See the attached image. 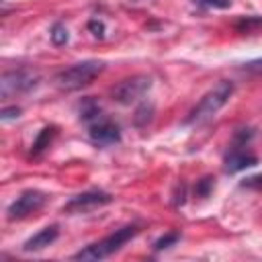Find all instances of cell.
<instances>
[{"label": "cell", "mask_w": 262, "mask_h": 262, "mask_svg": "<svg viewBox=\"0 0 262 262\" xmlns=\"http://www.w3.org/2000/svg\"><path fill=\"white\" fill-rule=\"evenodd\" d=\"M88 27H90V31H92V35H94V37H102V33H104V25H102V23L92 20Z\"/></svg>", "instance_id": "ac0fdd59"}, {"label": "cell", "mask_w": 262, "mask_h": 262, "mask_svg": "<svg viewBox=\"0 0 262 262\" xmlns=\"http://www.w3.org/2000/svg\"><path fill=\"white\" fill-rule=\"evenodd\" d=\"M113 201V196L100 188H92V190H86V192H80L76 196H72L66 205H63V213H70V215H76V213H88L96 207H102V205H108Z\"/></svg>", "instance_id": "8992f818"}, {"label": "cell", "mask_w": 262, "mask_h": 262, "mask_svg": "<svg viewBox=\"0 0 262 262\" xmlns=\"http://www.w3.org/2000/svg\"><path fill=\"white\" fill-rule=\"evenodd\" d=\"M88 133H90V139L98 145H113V143L121 141L119 125L113 119H108L104 113H100L96 119H92L88 123Z\"/></svg>", "instance_id": "ba28073f"}, {"label": "cell", "mask_w": 262, "mask_h": 262, "mask_svg": "<svg viewBox=\"0 0 262 262\" xmlns=\"http://www.w3.org/2000/svg\"><path fill=\"white\" fill-rule=\"evenodd\" d=\"M45 194L41 192V190H25V192H20L12 203H10V207H8V211H6V217L10 219V221H16V219H25V217H29L31 213H35V211H39L43 205H45Z\"/></svg>", "instance_id": "52a82bcc"}, {"label": "cell", "mask_w": 262, "mask_h": 262, "mask_svg": "<svg viewBox=\"0 0 262 262\" xmlns=\"http://www.w3.org/2000/svg\"><path fill=\"white\" fill-rule=\"evenodd\" d=\"M59 235V227L57 225H47L43 227L41 231H37L33 237H29L25 244H23V250L25 252H37V250H43L47 246H51Z\"/></svg>", "instance_id": "30bf717a"}, {"label": "cell", "mask_w": 262, "mask_h": 262, "mask_svg": "<svg viewBox=\"0 0 262 262\" xmlns=\"http://www.w3.org/2000/svg\"><path fill=\"white\" fill-rule=\"evenodd\" d=\"M196 4L209 6V8H227L231 4V0H194Z\"/></svg>", "instance_id": "9a60e30c"}, {"label": "cell", "mask_w": 262, "mask_h": 262, "mask_svg": "<svg viewBox=\"0 0 262 262\" xmlns=\"http://www.w3.org/2000/svg\"><path fill=\"white\" fill-rule=\"evenodd\" d=\"M244 147H246V143L235 141V145L227 151V156L223 160V168H225L227 174H235L239 170H246V168H252V166L258 164V158L252 156L250 151H246Z\"/></svg>", "instance_id": "9c48e42d"}, {"label": "cell", "mask_w": 262, "mask_h": 262, "mask_svg": "<svg viewBox=\"0 0 262 262\" xmlns=\"http://www.w3.org/2000/svg\"><path fill=\"white\" fill-rule=\"evenodd\" d=\"M209 188H211V178H203V182H201V188L196 190L201 196H207L209 194Z\"/></svg>", "instance_id": "d6986e66"}, {"label": "cell", "mask_w": 262, "mask_h": 262, "mask_svg": "<svg viewBox=\"0 0 262 262\" xmlns=\"http://www.w3.org/2000/svg\"><path fill=\"white\" fill-rule=\"evenodd\" d=\"M151 113H154V106L151 104H143L141 108H137V113H135V123L141 127V125H145L149 119H151Z\"/></svg>", "instance_id": "4fadbf2b"}, {"label": "cell", "mask_w": 262, "mask_h": 262, "mask_svg": "<svg viewBox=\"0 0 262 262\" xmlns=\"http://www.w3.org/2000/svg\"><path fill=\"white\" fill-rule=\"evenodd\" d=\"M37 82H39V76L33 74L31 70H10V72H4L0 78V94L2 98L16 96L33 90Z\"/></svg>", "instance_id": "5b68a950"}, {"label": "cell", "mask_w": 262, "mask_h": 262, "mask_svg": "<svg viewBox=\"0 0 262 262\" xmlns=\"http://www.w3.org/2000/svg\"><path fill=\"white\" fill-rule=\"evenodd\" d=\"M178 233H168V235H164V237H160V239H156V244H154V250L156 252H160V250H164V248H170L172 244H176L178 242Z\"/></svg>", "instance_id": "5bb4252c"}, {"label": "cell", "mask_w": 262, "mask_h": 262, "mask_svg": "<svg viewBox=\"0 0 262 262\" xmlns=\"http://www.w3.org/2000/svg\"><path fill=\"white\" fill-rule=\"evenodd\" d=\"M102 70H104L102 61H94V59L80 61V63H74V66L61 70L55 76V84L59 90H66V92L82 90L84 86L92 84V80H96L102 74Z\"/></svg>", "instance_id": "3957f363"}, {"label": "cell", "mask_w": 262, "mask_h": 262, "mask_svg": "<svg viewBox=\"0 0 262 262\" xmlns=\"http://www.w3.org/2000/svg\"><path fill=\"white\" fill-rule=\"evenodd\" d=\"M51 41L55 43V45H63V43H68V29L61 25V23H55L53 27H51Z\"/></svg>", "instance_id": "7c38bea8"}, {"label": "cell", "mask_w": 262, "mask_h": 262, "mask_svg": "<svg viewBox=\"0 0 262 262\" xmlns=\"http://www.w3.org/2000/svg\"><path fill=\"white\" fill-rule=\"evenodd\" d=\"M242 186H248V188H258L262 190V176H250L242 182Z\"/></svg>", "instance_id": "e0dca14e"}, {"label": "cell", "mask_w": 262, "mask_h": 262, "mask_svg": "<svg viewBox=\"0 0 262 262\" xmlns=\"http://www.w3.org/2000/svg\"><path fill=\"white\" fill-rule=\"evenodd\" d=\"M18 115H20V108L18 106H6V108H2L0 119L2 121H10V119H18Z\"/></svg>", "instance_id": "2e32d148"}, {"label": "cell", "mask_w": 262, "mask_h": 262, "mask_svg": "<svg viewBox=\"0 0 262 262\" xmlns=\"http://www.w3.org/2000/svg\"><path fill=\"white\" fill-rule=\"evenodd\" d=\"M137 233H139V227L137 225H123V227L115 229L113 233H108L106 237H102V239H98L94 244H88L86 248H82L80 252H76L72 258L74 260H86V262H96V260L108 258L111 254H115L117 250H121L129 239H133Z\"/></svg>", "instance_id": "6da1fadb"}, {"label": "cell", "mask_w": 262, "mask_h": 262, "mask_svg": "<svg viewBox=\"0 0 262 262\" xmlns=\"http://www.w3.org/2000/svg\"><path fill=\"white\" fill-rule=\"evenodd\" d=\"M149 88H151V78L145 74H137V76L121 80L111 90V94H113V100H117L119 104H131V102L139 100Z\"/></svg>", "instance_id": "277c9868"}, {"label": "cell", "mask_w": 262, "mask_h": 262, "mask_svg": "<svg viewBox=\"0 0 262 262\" xmlns=\"http://www.w3.org/2000/svg\"><path fill=\"white\" fill-rule=\"evenodd\" d=\"M55 137V127L51 125V127H45V129H41L39 131V135H37V139L33 141V145H31V154L33 156H39L45 147H49V143H51V139Z\"/></svg>", "instance_id": "8fae6325"}, {"label": "cell", "mask_w": 262, "mask_h": 262, "mask_svg": "<svg viewBox=\"0 0 262 262\" xmlns=\"http://www.w3.org/2000/svg\"><path fill=\"white\" fill-rule=\"evenodd\" d=\"M231 94H233V82H229V80L217 82V84L196 102V106L188 113V117L184 119V123H188V125H199V123L209 121L211 117H215V115L227 104V100L231 98Z\"/></svg>", "instance_id": "7a4b0ae2"}]
</instances>
